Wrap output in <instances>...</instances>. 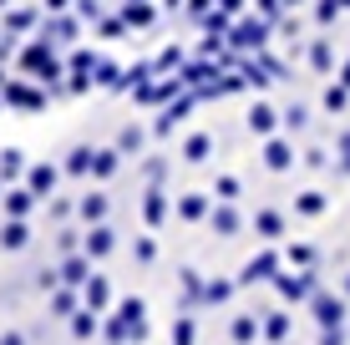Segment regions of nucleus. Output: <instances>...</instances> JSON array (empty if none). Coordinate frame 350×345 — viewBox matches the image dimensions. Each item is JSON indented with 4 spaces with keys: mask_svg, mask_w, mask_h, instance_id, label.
<instances>
[{
    "mask_svg": "<svg viewBox=\"0 0 350 345\" xmlns=\"http://www.w3.org/2000/svg\"><path fill=\"white\" fill-rule=\"evenodd\" d=\"M269 31H274V20L269 16H239L234 26H228V46H234V51H264V46H269Z\"/></svg>",
    "mask_w": 350,
    "mask_h": 345,
    "instance_id": "nucleus-1",
    "label": "nucleus"
},
{
    "mask_svg": "<svg viewBox=\"0 0 350 345\" xmlns=\"http://www.w3.org/2000/svg\"><path fill=\"white\" fill-rule=\"evenodd\" d=\"M274 290H280L284 305H310V294L320 290V269H299V275H274Z\"/></svg>",
    "mask_w": 350,
    "mask_h": 345,
    "instance_id": "nucleus-2",
    "label": "nucleus"
},
{
    "mask_svg": "<svg viewBox=\"0 0 350 345\" xmlns=\"http://www.w3.org/2000/svg\"><path fill=\"white\" fill-rule=\"evenodd\" d=\"M203 97H198V92H178V97L173 102H163V112H158V122H152V137H167V133H173V127H183L188 122V117H193V107H198Z\"/></svg>",
    "mask_w": 350,
    "mask_h": 345,
    "instance_id": "nucleus-3",
    "label": "nucleus"
},
{
    "mask_svg": "<svg viewBox=\"0 0 350 345\" xmlns=\"http://www.w3.org/2000/svg\"><path fill=\"white\" fill-rule=\"evenodd\" d=\"M310 315H315V325H320V330H330V325H345V315H350V294L315 290V294H310Z\"/></svg>",
    "mask_w": 350,
    "mask_h": 345,
    "instance_id": "nucleus-4",
    "label": "nucleus"
},
{
    "mask_svg": "<svg viewBox=\"0 0 350 345\" xmlns=\"http://www.w3.org/2000/svg\"><path fill=\"white\" fill-rule=\"evenodd\" d=\"M280 264H284V254H280V249H259V254L249 259L244 269H239V284H274Z\"/></svg>",
    "mask_w": 350,
    "mask_h": 345,
    "instance_id": "nucleus-5",
    "label": "nucleus"
},
{
    "mask_svg": "<svg viewBox=\"0 0 350 345\" xmlns=\"http://www.w3.org/2000/svg\"><path fill=\"white\" fill-rule=\"evenodd\" d=\"M117 320L127 325V340H132V345H142V340H148V305H142L137 294L117 305Z\"/></svg>",
    "mask_w": 350,
    "mask_h": 345,
    "instance_id": "nucleus-6",
    "label": "nucleus"
},
{
    "mask_svg": "<svg viewBox=\"0 0 350 345\" xmlns=\"http://www.w3.org/2000/svg\"><path fill=\"white\" fill-rule=\"evenodd\" d=\"M178 92H188V87H183V77H167V81H142L132 97H137L142 107H163V102H173Z\"/></svg>",
    "mask_w": 350,
    "mask_h": 345,
    "instance_id": "nucleus-7",
    "label": "nucleus"
},
{
    "mask_svg": "<svg viewBox=\"0 0 350 345\" xmlns=\"http://www.w3.org/2000/svg\"><path fill=\"white\" fill-rule=\"evenodd\" d=\"M264 168H269V173H289V168H295V142L280 137V133L264 137Z\"/></svg>",
    "mask_w": 350,
    "mask_h": 345,
    "instance_id": "nucleus-8",
    "label": "nucleus"
},
{
    "mask_svg": "<svg viewBox=\"0 0 350 345\" xmlns=\"http://www.w3.org/2000/svg\"><path fill=\"white\" fill-rule=\"evenodd\" d=\"M0 97H5V107H21V112H41V107H46V92L26 87V81H5Z\"/></svg>",
    "mask_w": 350,
    "mask_h": 345,
    "instance_id": "nucleus-9",
    "label": "nucleus"
},
{
    "mask_svg": "<svg viewBox=\"0 0 350 345\" xmlns=\"http://www.w3.org/2000/svg\"><path fill=\"white\" fill-rule=\"evenodd\" d=\"M208 229L219 234V239H234V234L244 229V219H239V208H234V204H224V198H213V208H208Z\"/></svg>",
    "mask_w": 350,
    "mask_h": 345,
    "instance_id": "nucleus-10",
    "label": "nucleus"
},
{
    "mask_svg": "<svg viewBox=\"0 0 350 345\" xmlns=\"http://www.w3.org/2000/svg\"><path fill=\"white\" fill-rule=\"evenodd\" d=\"M142 219H148V229H163L167 223V188L163 183H148V193H142Z\"/></svg>",
    "mask_w": 350,
    "mask_h": 345,
    "instance_id": "nucleus-11",
    "label": "nucleus"
},
{
    "mask_svg": "<svg viewBox=\"0 0 350 345\" xmlns=\"http://www.w3.org/2000/svg\"><path fill=\"white\" fill-rule=\"evenodd\" d=\"M208 208H213V193H183L178 198V219L183 223H208Z\"/></svg>",
    "mask_w": 350,
    "mask_h": 345,
    "instance_id": "nucleus-12",
    "label": "nucleus"
},
{
    "mask_svg": "<svg viewBox=\"0 0 350 345\" xmlns=\"http://www.w3.org/2000/svg\"><path fill=\"white\" fill-rule=\"evenodd\" d=\"M249 133H254V137H274V133H280V112H274L269 102H254V107H249Z\"/></svg>",
    "mask_w": 350,
    "mask_h": 345,
    "instance_id": "nucleus-13",
    "label": "nucleus"
},
{
    "mask_svg": "<svg viewBox=\"0 0 350 345\" xmlns=\"http://www.w3.org/2000/svg\"><path fill=\"white\" fill-rule=\"evenodd\" d=\"M112 244H117V234L107 229V223H92V234L81 239V254H87V259H107V254H112Z\"/></svg>",
    "mask_w": 350,
    "mask_h": 345,
    "instance_id": "nucleus-14",
    "label": "nucleus"
},
{
    "mask_svg": "<svg viewBox=\"0 0 350 345\" xmlns=\"http://www.w3.org/2000/svg\"><path fill=\"white\" fill-rule=\"evenodd\" d=\"M228 335H234V345H254V340H264V320L259 315H234L228 320Z\"/></svg>",
    "mask_w": 350,
    "mask_h": 345,
    "instance_id": "nucleus-15",
    "label": "nucleus"
},
{
    "mask_svg": "<svg viewBox=\"0 0 350 345\" xmlns=\"http://www.w3.org/2000/svg\"><path fill=\"white\" fill-rule=\"evenodd\" d=\"M254 234H259L264 244L284 239V213H280V208H259V213H254Z\"/></svg>",
    "mask_w": 350,
    "mask_h": 345,
    "instance_id": "nucleus-16",
    "label": "nucleus"
},
{
    "mask_svg": "<svg viewBox=\"0 0 350 345\" xmlns=\"http://www.w3.org/2000/svg\"><path fill=\"white\" fill-rule=\"evenodd\" d=\"M148 133H152V127H137V122L122 127V133H117V152H122V158H137V152L148 148Z\"/></svg>",
    "mask_w": 350,
    "mask_h": 345,
    "instance_id": "nucleus-17",
    "label": "nucleus"
},
{
    "mask_svg": "<svg viewBox=\"0 0 350 345\" xmlns=\"http://www.w3.org/2000/svg\"><path fill=\"white\" fill-rule=\"evenodd\" d=\"M26 244H31L26 219H5V229H0V249H5V254H16V249H26Z\"/></svg>",
    "mask_w": 350,
    "mask_h": 345,
    "instance_id": "nucleus-18",
    "label": "nucleus"
},
{
    "mask_svg": "<svg viewBox=\"0 0 350 345\" xmlns=\"http://www.w3.org/2000/svg\"><path fill=\"white\" fill-rule=\"evenodd\" d=\"M56 178H62V173H56V168H51V163H41V168H31V173H26V188H31V193H36V198H51V188H56Z\"/></svg>",
    "mask_w": 350,
    "mask_h": 345,
    "instance_id": "nucleus-19",
    "label": "nucleus"
},
{
    "mask_svg": "<svg viewBox=\"0 0 350 345\" xmlns=\"http://www.w3.org/2000/svg\"><path fill=\"white\" fill-rule=\"evenodd\" d=\"M289 330H295V320H289L284 310H264V340L284 345V340H289Z\"/></svg>",
    "mask_w": 350,
    "mask_h": 345,
    "instance_id": "nucleus-20",
    "label": "nucleus"
},
{
    "mask_svg": "<svg viewBox=\"0 0 350 345\" xmlns=\"http://www.w3.org/2000/svg\"><path fill=\"white\" fill-rule=\"evenodd\" d=\"M81 294H87L92 310H107V305H112V284H107V275H92L87 284H81Z\"/></svg>",
    "mask_w": 350,
    "mask_h": 345,
    "instance_id": "nucleus-21",
    "label": "nucleus"
},
{
    "mask_svg": "<svg viewBox=\"0 0 350 345\" xmlns=\"http://www.w3.org/2000/svg\"><path fill=\"white\" fill-rule=\"evenodd\" d=\"M325 208H330V198H325L320 188H305V193L295 198V213H305V219H320Z\"/></svg>",
    "mask_w": 350,
    "mask_h": 345,
    "instance_id": "nucleus-22",
    "label": "nucleus"
},
{
    "mask_svg": "<svg viewBox=\"0 0 350 345\" xmlns=\"http://www.w3.org/2000/svg\"><path fill=\"white\" fill-rule=\"evenodd\" d=\"M96 315H102V310H92V305H87V310H77V315H71V335H77V340H92L96 330H102V320H96Z\"/></svg>",
    "mask_w": 350,
    "mask_h": 345,
    "instance_id": "nucleus-23",
    "label": "nucleus"
},
{
    "mask_svg": "<svg viewBox=\"0 0 350 345\" xmlns=\"http://www.w3.org/2000/svg\"><path fill=\"white\" fill-rule=\"evenodd\" d=\"M178 284H183V305H178V310L203 305V279H198V269H183V275H178Z\"/></svg>",
    "mask_w": 350,
    "mask_h": 345,
    "instance_id": "nucleus-24",
    "label": "nucleus"
},
{
    "mask_svg": "<svg viewBox=\"0 0 350 345\" xmlns=\"http://www.w3.org/2000/svg\"><path fill=\"white\" fill-rule=\"evenodd\" d=\"M87 279H92V259L87 254H71L62 264V284H87Z\"/></svg>",
    "mask_w": 350,
    "mask_h": 345,
    "instance_id": "nucleus-25",
    "label": "nucleus"
},
{
    "mask_svg": "<svg viewBox=\"0 0 350 345\" xmlns=\"http://www.w3.org/2000/svg\"><path fill=\"white\" fill-rule=\"evenodd\" d=\"M122 20H127V31H148L152 26V5L148 0H132V5H122Z\"/></svg>",
    "mask_w": 350,
    "mask_h": 345,
    "instance_id": "nucleus-26",
    "label": "nucleus"
},
{
    "mask_svg": "<svg viewBox=\"0 0 350 345\" xmlns=\"http://www.w3.org/2000/svg\"><path fill=\"white\" fill-rule=\"evenodd\" d=\"M208 152H213V137L208 133H193L183 142V163H208Z\"/></svg>",
    "mask_w": 350,
    "mask_h": 345,
    "instance_id": "nucleus-27",
    "label": "nucleus"
},
{
    "mask_svg": "<svg viewBox=\"0 0 350 345\" xmlns=\"http://www.w3.org/2000/svg\"><path fill=\"white\" fill-rule=\"evenodd\" d=\"M117 163H122V152H117V148L92 152V178H112V173H117Z\"/></svg>",
    "mask_w": 350,
    "mask_h": 345,
    "instance_id": "nucleus-28",
    "label": "nucleus"
},
{
    "mask_svg": "<svg viewBox=\"0 0 350 345\" xmlns=\"http://www.w3.org/2000/svg\"><path fill=\"white\" fill-rule=\"evenodd\" d=\"M31 204H36V193H31V188H16V193H5V219H26Z\"/></svg>",
    "mask_w": 350,
    "mask_h": 345,
    "instance_id": "nucleus-29",
    "label": "nucleus"
},
{
    "mask_svg": "<svg viewBox=\"0 0 350 345\" xmlns=\"http://www.w3.org/2000/svg\"><path fill=\"white\" fill-rule=\"evenodd\" d=\"M51 315H56V320H71V315H77V294H71V284H66V290H62V284L51 290Z\"/></svg>",
    "mask_w": 350,
    "mask_h": 345,
    "instance_id": "nucleus-30",
    "label": "nucleus"
},
{
    "mask_svg": "<svg viewBox=\"0 0 350 345\" xmlns=\"http://www.w3.org/2000/svg\"><path fill=\"white\" fill-rule=\"evenodd\" d=\"M280 127H284V133H305V127H310V112H305L299 102H289L284 112H280Z\"/></svg>",
    "mask_w": 350,
    "mask_h": 345,
    "instance_id": "nucleus-31",
    "label": "nucleus"
},
{
    "mask_svg": "<svg viewBox=\"0 0 350 345\" xmlns=\"http://www.w3.org/2000/svg\"><path fill=\"white\" fill-rule=\"evenodd\" d=\"M234 290H239V279H208L203 284V305H224Z\"/></svg>",
    "mask_w": 350,
    "mask_h": 345,
    "instance_id": "nucleus-32",
    "label": "nucleus"
},
{
    "mask_svg": "<svg viewBox=\"0 0 350 345\" xmlns=\"http://www.w3.org/2000/svg\"><path fill=\"white\" fill-rule=\"evenodd\" d=\"M345 107H350V87H345V81H330V87H325V112H345Z\"/></svg>",
    "mask_w": 350,
    "mask_h": 345,
    "instance_id": "nucleus-33",
    "label": "nucleus"
},
{
    "mask_svg": "<svg viewBox=\"0 0 350 345\" xmlns=\"http://www.w3.org/2000/svg\"><path fill=\"white\" fill-rule=\"evenodd\" d=\"M77 208H81V219H87V223H107V198L102 193H87Z\"/></svg>",
    "mask_w": 350,
    "mask_h": 345,
    "instance_id": "nucleus-34",
    "label": "nucleus"
},
{
    "mask_svg": "<svg viewBox=\"0 0 350 345\" xmlns=\"http://www.w3.org/2000/svg\"><path fill=\"white\" fill-rule=\"evenodd\" d=\"M92 152H96V148H71L66 173H71V178H87V173H92Z\"/></svg>",
    "mask_w": 350,
    "mask_h": 345,
    "instance_id": "nucleus-35",
    "label": "nucleus"
},
{
    "mask_svg": "<svg viewBox=\"0 0 350 345\" xmlns=\"http://www.w3.org/2000/svg\"><path fill=\"white\" fill-rule=\"evenodd\" d=\"M173 345H193V310L173 315Z\"/></svg>",
    "mask_w": 350,
    "mask_h": 345,
    "instance_id": "nucleus-36",
    "label": "nucleus"
},
{
    "mask_svg": "<svg viewBox=\"0 0 350 345\" xmlns=\"http://www.w3.org/2000/svg\"><path fill=\"white\" fill-rule=\"evenodd\" d=\"M239 193H244V188H239V178H213V198H224V204H239Z\"/></svg>",
    "mask_w": 350,
    "mask_h": 345,
    "instance_id": "nucleus-37",
    "label": "nucleus"
},
{
    "mask_svg": "<svg viewBox=\"0 0 350 345\" xmlns=\"http://www.w3.org/2000/svg\"><path fill=\"white\" fill-rule=\"evenodd\" d=\"M46 41H77V20H66V16H56L51 26H46Z\"/></svg>",
    "mask_w": 350,
    "mask_h": 345,
    "instance_id": "nucleus-38",
    "label": "nucleus"
},
{
    "mask_svg": "<svg viewBox=\"0 0 350 345\" xmlns=\"http://www.w3.org/2000/svg\"><path fill=\"white\" fill-rule=\"evenodd\" d=\"M16 173H26V158H21V148H5L0 152V178H16Z\"/></svg>",
    "mask_w": 350,
    "mask_h": 345,
    "instance_id": "nucleus-39",
    "label": "nucleus"
},
{
    "mask_svg": "<svg viewBox=\"0 0 350 345\" xmlns=\"http://www.w3.org/2000/svg\"><path fill=\"white\" fill-rule=\"evenodd\" d=\"M310 66H315V71H335V56H330V41H315V46H310Z\"/></svg>",
    "mask_w": 350,
    "mask_h": 345,
    "instance_id": "nucleus-40",
    "label": "nucleus"
},
{
    "mask_svg": "<svg viewBox=\"0 0 350 345\" xmlns=\"http://www.w3.org/2000/svg\"><path fill=\"white\" fill-rule=\"evenodd\" d=\"M284 259H289V264H299V269H310V264H315L320 254H315L310 244H289V249H284Z\"/></svg>",
    "mask_w": 350,
    "mask_h": 345,
    "instance_id": "nucleus-41",
    "label": "nucleus"
},
{
    "mask_svg": "<svg viewBox=\"0 0 350 345\" xmlns=\"http://www.w3.org/2000/svg\"><path fill=\"white\" fill-rule=\"evenodd\" d=\"M299 163H305L310 173H320V168H330V152H325L320 142H310V148H305V158H299Z\"/></svg>",
    "mask_w": 350,
    "mask_h": 345,
    "instance_id": "nucleus-42",
    "label": "nucleus"
},
{
    "mask_svg": "<svg viewBox=\"0 0 350 345\" xmlns=\"http://www.w3.org/2000/svg\"><path fill=\"white\" fill-rule=\"evenodd\" d=\"M96 87H117V81H122V66H112V61H96Z\"/></svg>",
    "mask_w": 350,
    "mask_h": 345,
    "instance_id": "nucleus-43",
    "label": "nucleus"
},
{
    "mask_svg": "<svg viewBox=\"0 0 350 345\" xmlns=\"http://www.w3.org/2000/svg\"><path fill=\"white\" fill-rule=\"evenodd\" d=\"M340 0H315V20H320V26H335V16H340Z\"/></svg>",
    "mask_w": 350,
    "mask_h": 345,
    "instance_id": "nucleus-44",
    "label": "nucleus"
},
{
    "mask_svg": "<svg viewBox=\"0 0 350 345\" xmlns=\"http://www.w3.org/2000/svg\"><path fill=\"white\" fill-rule=\"evenodd\" d=\"M335 173H350V133L335 137Z\"/></svg>",
    "mask_w": 350,
    "mask_h": 345,
    "instance_id": "nucleus-45",
    "label": "nucleus"
},
{
    "mask_svg": "<svg viewBox=\"0 0 350 345\" xmlns=\"http://www.w3.org/2000/svg\"><path fill=\"white\" fill-rule=\"evenodd\" d=\"M96 36H107V41H117V36H127V20H122V16H107L102 26H96Z\"/></svg>",
    "mask_w": 350,
    "mask_h": 345,
    "instance_id": "nucleus-46",
    "label": "nucleus"
},
{
    "mask_svg": "<svg viewBox=\"0 0 350 345\" xmlns=\"http://www.w3.org/2000/svg\"><path fill=\"white\" fill-rule=\"evenodd\" d=\"M173 66H183V51H178V46H167V51L158 56V71H173Z\"/></svg>",
    "mask_w": 350,
    "mask_h": 345,
    "instance_id": "nucleus-47",
    "label": "nucleus"
},
{
    "mask_svg": "<svg viewBox=\"0 0 350 345\" xmlns=\"http://www.w3.org/2000/svg\"><path fill=\"white\" fill-rule=\"evenodd\" d=\"M31 20H36V10H10V20H5V26H10V31H26Z\"/></svg>",
    "mask_w": 350,
    "mask_h": 345,
    "instance_id": "nucleus-48",
    "label": "nucleus"
},
{
    "mask_svg": "<svg viewBox=\"0 0 350 345\" xmlns=\"http://www.w3.org/2000/svg\"><path fill=\"white\" fill-rule=\"evenodd\" d=\"M36 284H41V290H56V284H62V269H36Z\"/></svg>",
    "mask_w": 350,
    "mask_h": 345,
    "instance_id": "nucleus-49",
    "label": "nucleus"
},
{
    "mask_svg": "<svg viewBox=\"0 0 350 345\" xmlns=\"http://www.w3.org/2000/svg\"><path fill=\"white\" fill-rule=\"evenodd\" d=\"M92 81H96V77H92V71H71V81H66V92H87V87H92Z\"/></svg>",
    "mask_w": 350,
    "mask_h": 345,
    "instance_id": "nucleus-50",
    "label": "nucleus"
},
{
    "mask_svg": "<svg viewBox=\"0 0 350 345\" xmlns=\"http://www.w3.org/2000/svg\"><path fill=\"white\" fill-rule=\"evenodd\" d=\"M132 254H137L142 264H152V254H158V244H152V239H137V244H132Z\"/></svg>",
    "mask_w": 350,
    "mask_h": 345,
    "instance_id": "nucleus-51",
    "label": "nucleus"
},
{
    "mask_svg": "<svg viewBox=\"0 0 350 345\" xmlns=\"http://www.w3.org/2000/svg\"><path fill=\"white\" fill-rule=\"evenodd\" d=\"M320 345H345V325H330V330H320Z\"/></svg>",
    "mask_w": 350,
    "mask_h": 345,
    "instance_id": "nucleus-52",
    "label": "nucleus"
},
{
    "mask_svg": "<svg viewBox=\"0 0 350 345\" xmlns=\"http://www.w3.org/2000/svg\"><path fill=\"white\" fill-rule=\"evenodd\" d=\"M280 36H289V41H299V20H295V16H280Z\"/></svg>",
    "mask_w": 350,
    "mask_h": 345,
    "instance_id": "nucleus-53",
    "label": "nucleus"
},
{
    "mask_svg": "<svg viewBox=\"0 0 350 345\" xmlns=\"http://www.w3.org/2000/svg\"><path fill=\"white\" fill-rule=\"evenodd\" d=\"M208 10H213V0H188V16H193V20H203Z\"/></svg>",
    "mask_w": 350,
    "mask_h": 345,
    "instance_id": "nucleus-54",
    "label": "nucleus"
},
{
    "mask_svg": "<svg viewBox=\"0 0 350 345\" xmlns=\"http://www.w3.org/2000/svg\"><path fill=\"white\" fill-rule=\"evenodd\" d=\"M77 16H87V20H96V16H102V5H96V0H77Z\"/></svg>",
    "mask_w": 350,
    "mask_h": 345,
    "instance_id": "nucleus-55",
    "label": "nucleus"
},
{
    "mask_svg": "<svg viewBox=\"0 0 350 345\" xmlns=\"http://www.w3.org/2000/svg\"><path fill=\"white\" fill-rule=\"evenodd\" d=\"M213 5H224L228 16H239V10H244V0H213Z\"/></svg>",
    "mask_w": 350,
    "mask_h": 345,
    "instance_id": "nucleus-56",
    "label": "nucleus"
},
{
    "mask_svg": "<svg viewBox=\"0 0 350 345\" xmlns=\"http://www.w3.org/2000/svg\"><path fill=\"white\" fill-rule=\"evenodd\" d=\"M71 5V0H46V10H66Z\"/></svg>",
    "mask_w": 350,
    "mask_h": 345,
    "instance_id": "nucleus-57",
    "label": "nucleus"
},
{
    "mask_svg": "<svg viewBox=\"0 0 350 345\" xmlns=\"http://www.w3.org/2000/svg\"><path fill=\"white\" fill-rule=\"evenodd\" d=\"M340 81H345V87H350V56H345V66H340Z\"/></svg>",
    "mask_w": 350,
    "mask_h": 345,
    "instance_id": "nucleus-58",
    "label": "nucleus"
},
{
    "mask_svg": "<svg viewBox=\"0 0 350 345\" xmlns=\"http://www.w3.org/2000/svg\"><path fill=\"white\" fill-rule=\"evenodd\" d=\"M280 5H284V10H299V5H305V0H280Z\"/></svg>",
    "mask_w": 350,
    "mask_h": 345,
    "instance_id": "nucleus-59",
    "label": "nucleus"
},
{
    "mask_svg": "<svg viewBox=\"0 0 350 345\" xmlns=\"http://www.w3.org/2000/svg\"><path fill=\"white\" fill-rule=\"evenodd\" d=\"M163 5H167V10H178V5H183V0H163Z\"/></svg>",
    "mask_w": 350,
    "mask_h": 345,
    "instance_id": "nucleus-60",
    "label": "nucleus"
},
{
    "mask_svg": "<svg viewBox=\"0 0 350 345\" xmlns=\"http://www.w3.org/2000/svg\"><path fill=\"white\" fill-rule=\"evenodd\" d=\"M345 294H350V275H345Z\"/></svg>",
    "mask_w": 350,
    "mask_h": 345,
    "instance_id": "nucleus-61",
    "label": "nucleus"
},
{
    "mask_svg": "<svg viewBox=\"0 0 350 345\" xmlns=\"http://www.w3.org/2000/svg\"><path fill=\"white\" fill-rule=\"evenodd\" d=\"M340 5H345V10H350V0H340Z\"/></svg>",
    "mask_w": 350,
    "mask_h": 345,
    "instance_id": "nucleus-62",
    "label": "nucleus"
},
{
    "mask_svg": "<svg viewBox=\"0 0 350 345\" xmlns=\"http://www.w3.org/2000/svg\"><path fill=\"white\" fill-rule=\"evenodd\" d=\"M122 5H132V0H122Z\"/></svg>",
    "mask_w": 350,
    "mask_h": 345,
    "instance_id": "nucleus-63",
    "label": "nucleus"
}]
</instances>
